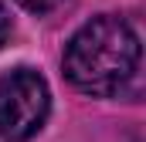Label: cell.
<instances>
[{"label":"cell","mask_w":146,"mask_h":142,"mask_svg":"<svg viewBox=\"0 0 146 142\" xmlns=\"http://www.w3.org/2000/svg\"><path fill=\"white\" fill-rule=\"evenodd\" d=\"M139 64V37L129 20L115 14H99L82 24L65 44L61 71L82 95L109 98L126 88Z\"/></svg>","instance_id":"1"},{"label":"cell","mask_w":146,"mask_h":142,"mask_svg":"<svg viewBox=\"0 0 146 142\" xmlns=\"http://www.w3.org/2000/svg\"><path fill=\"white\" fill-rule=\"evenodd\" d=\"M51 112V88L34 68H14L0 78V139L27 142Z\"/></svg>","instance_id":"2"},{"label":"cell","mask_w":146,"mask_h":142,"mask_svg":"<svg viewBox=\"0 0 146 142\" xmlns=\"http://www.w3.org/2000/svg\"><path fill=\"white\" fill-rule=\"evenodd\" d=\"M17 3H21L27 14H37V17H41V14H51L61 0H17Z\"/></svg>","instance_id":"3"},{"label":"cell","mask_w":146,"mask_h":142,"mask_svg":"<svg viewBox=\"0 0 146 142\" xmlns=\"http://www.w3.org/2000/svg\"><path fill=\"white\" fill-rule=\"evenodd\" d=\"M10 34H14V20H10V14H7V7L0 3V47L10 41Z\"/></svg>","instance_id":"4"}]
</instances>
